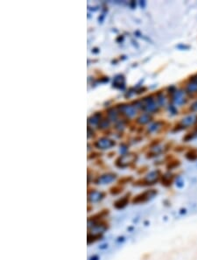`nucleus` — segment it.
Masks as SVG:
<instances>
[{
    "label": "nucleus",
    "mask_w": 197,
    "mask_h": 260,
    "mask_svg": "<svg viewBox=\"0 0 197 260\" xmlns=\"http://www.w3.org/2000/svg\"><path fill=\"white\" fill-rule=\"evenodd\" d=\"M172 179H173L172 174H165V175L162 177V185H165V186H169V185H171V183H172Z\"/></svg>",
    "instance_id": "obj_16"
},
{
    "label": "nucleus",
    "mask_w": 197,
    "mask_h": 260,
    "mask_svg": "<svg viewBox=\"0 0 197 260\" xmlns=\"http://www.w3.org/2000/svg\"><path fill=\"white\" fill-rule=\"evenodd\" d=\"M124 77L122 75H117L115 78H114V81H113V86L116 87V88H118V89H121V88H123L124 87Z\"/></svg>",
    "instance_id": "obj_10"
},
{
    "label": "nucleus",
    "mask_w": 197,
    "mask_h": 260,
    "mask_svg": "<svg viewBox=\"0 0 197 260\" xmlns=\"http://www.w3.org/2000/svg\"><path fill=\"white\" fill-rule=\"evenodd\" d=\"M95 136V132H94V131H93L91 128L88 127V137L89 138H90V137H94Z\"/></svg>",
    "instance_id": "obj_25"
},
{
    "label": "nucleus",
    "mask_w": 197,
    "mask_h": 260,
    "mask_svg": "<svg viewBox=\"0 0 197 260\" xmlns=\"http://www.w3.org/2000/svg\"><path fill=\"white\" fill-rule=\"evenodd\" d=\"M101 112H97L95 114H93L89 118V124H92V125H97V124H99V123L101 122Z\"/></svg>",
    "instance_id": "obj_11"
},
{
    "label": "nucleus",
    "mask_w": 197,
    "mask_h": 260,
    "mask_svg": "<svg viewBox=\"0 0 197 260\" xmlns=\"http://www.w3.org/2000/svg\"><path fill=\"white\" fill-rule=\"evenodd\" d=\"M164 125V122L162 121H157L153 123V124H151L149 128H148V131L150 132H158L159 130H160L161 128L163 127Z\"/></svg>",
    "instance_id": "obj_12"
},
{
    "label": "nucleus",
    "mask_w": 197,
    "mask_h": 260,
    "mask_svg": "<svg viewBox=\"0 0 197 260\" xmlns=\"http://www.w3.org/2000/svg\"><path fill=\"white\" fill-rule=\"evenodd\" d=\"M131 180H132L131 177H129V178H128V177H125V178L121 179V180L119 181V183H120V184H121V183H122V184H123V183H127V182H131Z\"/></svg>",
    "instance_id": "obj_24"
},
{
    "label": "nucleus",
    "mask_w": 197,
    "mask_h": 260,
    "mask_svg": "<svg viewBox=\"0 0 197 260\" xmlns=\"http://www.w3.org/2000/svg\"><path fill=\"white\" fill-rule=\"evenodd\" d=\"M197 123V116H188L185 118H183L181 122L180 123L184 128L188 127L190 125H193L194 124Z\"/></svg>",
    "instance_id": "obj_9"
},
{
    "label": "nucleus",
    "mask_w": 197,
    "mask_h": 260,
    "mask_svg": "<svg viewBox=\"0 0 197 260\" xmlns=\"http://www.w3.org/2000/svg\"><path fill=\"white\" fill-rule=\"evenodd\" d=\"M152 116L149 115V114H144V115H141L138 119H137V122L140 124H148L149 122L152 120Z\"/></svg>",
    "instance_id": "obj_14"
},
{
    "label": "nucleus",
    "mask_w": 197,
    "mask_h": 260,
    "mask_svg": "<svg viewBox=\"0 0 197 260\" xmlns=\"http://www.w3.org/2000/svg\"><path fill=\"white\" fill-rule=\"evenodd\" d=\"M190 110L192 112H196L197 111V100L191 104Z\"/></svg>",
    "instance_id": "obj_23"
},
{
    "label": "nucleus",
    "mask_w": 197,
    "mask_h": 260,
    "mask_svg": "<svg viewBox=\"0 0 197 260\" xmlns=\"http://www.w3.org/2000/svg\"><path fill=\"white\" fill-rule=\"evenodd\" d=\"M160 171H159V170L153 171L149 174H147V176L143 180V182L145 183V185H153L160 179Z\"/></svg>",
    "instance_id": "obj_6"
},
{
    "label": "nucleus",
    "mask_w": 197,
    "mask_h": 260,
    "mask_svg": "<svg viewBox=\"0 0 197 260\" xmlns=\"http://www.w3.org/2000/svg\"><path fill=\"white\" fill-rule=\"evenodd\" d=\"M117 109L121 113H123V115L127 116L129 117H134L137 113L135 106L129 105V104H120L117 106Z\"/></svg>",
    "instance_id": "obj_5"
},
{
    "label": "nucleus",
    "mask_w": 197,
    "mask_h": 260,
    "mask_svg": "<svg viewBox=\"0 0 197 260\" xmlns=\"http://www.w3.org/2000/svg\"><path fill=\"white\" fill-rule=\"evenodd\" d=\"M178 166H180V161L179 160H174V161H171L170 163L167 165V169H172L177 167Z\"/></svg>",
    "instance_id": "obj_22"
},
{
    "label": "nucleus",
    "mask_w": 197,
    "mask_h": 260,
    "mask_svg": "<svg viewBox=\"0 0 197 260\" xmlns=\"http://www.w3.org/2000/svg\"><path fill=\"white\" fill-rule=\"evenodd\" d=\"M157 101H158V103H159V104H160V105H164V104L166 103L165 97H164V95H163L161 92H159V93L157 94Z\"/></svg>",
    "instance_id": "obj_20"
},
{
    "label": "nucleus",
    "mask_w": 197,
    "mask_h": 260,
    "mask_svg": "<svg viewBox=\"0 0 197 260\" xmlns=\"http://www.w3.org/2000/svg\"><path fill=\"white\" fill-rule=\"evenodd\" d=\"M129 194H127V195H125L124 197H123L122 199H119L118 201H117L116 202H115V207L117 208H123L124 206L127 204V202H128V200H129Z\"/></svg>",
    "instance_id": "obj_13"
},
{
    "label": "nucleus",
    "mask_w": 197,
    "mask_h": 260,
    "mask_svg": "<svg viewBox=\"0 0 197 260\" xmlns=\"http://www.w3.org/2000/svg\"><path fill=\"white\" fill-rule=\"evenodd\" d=\"M156 194H157V191H155L154 189H151V190L145 191V192H143L142 194L137 195L135 198L133 199L132 202H133V203H141V202H146V201H147L148 200H150L151 198H153Z\"/></svg>",
    "instance_id": "obj_3"
},
{
    "label": "nucleus",
    "mask_w": 197,
    "mask_h": 260,
    "mask_svg": "<svg viewBox=\"0 0 197 260\" xmlns=\"http://www.w3.org/2000/svg\"><path fill=\"white\" fill-rule=\"evenodd\" d=\"M110 119L109 118H104V119H102L101 122L99 123L98 124V128L99 129H105V128H108L110 126Z\"/></svg>",
    "instance_id": "obj_19"
},
{
    "label": "nucleus",
    "mask_w": 197,
    "mask_h": 260,
    "mask_svg": "<svg viewBox=\"0 0 197 260\" xmlns=\"http://www.w3.org/2000/svg\"><path fill=\"white\" fill-rule=\"evenodd\" d=\"M137 159V155L133 152H130V153H126V154H123L122 156L118 158L116 161V165H117L118 167H122V168H124V167H127L131 166V164H133L136 161Z\"/></svg>",
    "instance_id": "obj_2"
},
{
    "label": "nucleus",
    "mask_w": 197,
    "mask_h": 260,
    "mask_svg": "<svg viewBox=\"0 0 197 260\" xmlns=\"http://www.w3.org/2000/svg\"><path fill=\"white\" fill-rule=\"evenodd\" d=\"M172 100L178 105H182L187 102V99L184 97V92L180 90H176V92L173 95Z\"/></svg>",
    "instance_id": "obj_8"
},
{
    "label": "nucleus",
    "mask_w": 197,
    "mask_h": 260,
    "mask_svg": "<svg viewBox=\"0 0 197 260\" xmlns=\"http://www.w3.org/2000/svg\"><path fill=\"white\" fill-rule=\"evenodd\" d=\"M169 109H170V110L172 111V114H176V113H177V110L175 109L174 106H172V105H170V107H169Z\"/></svg>",
    "instance_id": "obj_26"
},
{
    "label": "nucleus",
    "mask_w": 197,
    "mask_h": 260,
    "mask_svg": "<svg viewBox=\"0 0 197 260\" xmlns=\"http://www.w3.org/2000/svg\"><path fill=\"white\" fill-rule=\"evenodd\" d=\"M115 145H116V142L112 139H108V138H101L95 143V146L98 149H102V150L111 148Z\"/></svg>",
    "instance_id": "obj_4"
},
{
    "label": "nucleus",
    "mask_w": 197,
    "mask_h": 260,
    "mask_svg": "<svg viewBox=\"0 0 197 260\" xmlns=\"http://www.w3.org/2000/svg\"><path fill=\"white\" fill-rule=\"evenodd\" d=\"M117 116H118L117 111L116 109H113V108L108 110V118H109L111 121H116L117 118Z\"/></svg>",
    "instance_id": "obj_17"
},
{
    "label": "nucleus",
    "mask_w": 197,
    "mask_h": 260,
    "mask_svg": "<svg viewBox=\"0 0 197 260\" xmlns=\"http://www.w3.org/2000/svg\"><path fill=\"white\" fill-rule=\"evenodd\" d=\"M186 158L189 160H195L197 159V150L193 149L186 153Z\"/></svg>",
    "instance_id": "obj_18"
},
{
    "label": "nucleus",
    "mask_w": 197,
    "mask_h": 260,
    "mask_svg": "<svg viewBox=\"0 0 197 260\" xmlns=\"http://www.w3.org/2000/svg\"><path fill=\"white\" fill-rule=\"evenodd\" d=\"M116 179V174L113 173H108L105 174L104 175H102L101 177H99L97 181V184H106V183H110V182H113Z\"/></svg>",
    "instance_id": "obj_7"
},
{
    "label": "nucleus",
    "mask_w": 197,
    "mask_h": 260,
    "mask_svg": "<svg viewBox=\"0 0 197 260\" xmlns=\"http://www.w3.org/2000/svg\"><path fill=\"white\" fill-rule=\"evenodd\" d=\"M136 107H140L144 110H146L148 112H156L159 109L158 103L155 102L153 97L152 96L143 98L140 101H136L134 102Z\"/></svg>",
    "instance_id": "obj_1"
},
{
    "label": "nucleus",
    "mask_w": 197,
    "mask_h": 260,
    "mask_svg": "<svg viewBox=\"0 0 197 260\" xmlns=\"http://www.w3.org/2000/svg\"><path fill=\"white\" fill-rule=\"evenodd\" d=\"M104 193H99L97 191H93L92 194L89 195V200H91L92 201H97L99 200H101L102 198H104Z\"/></svg>",
    "instance_id": "obj_15"
},
{
    "label": "nucleus",
    "mask_w": 197,
    "mask_h": 260,
    "mask_svg": "<svg viewBox=\"0 0 197 260\" xmlns=\"http://www.w3.org/2000/svg\"><path fill=\"white\" fill-rule=\"evenodd\" d=\"M123 191V188H120L119 186H116L111 188V193L112 194H117Z\"/></svg>",
    "instance_id": "obj_21"
}]
</instances>
